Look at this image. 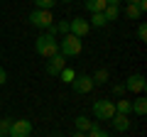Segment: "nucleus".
I'll list each match as a JSON object with an SVG mask.
<instances>
[{"mask_svg":"<svg viewBox=\"0 0 147 137\" xmlns=\"http://www.w3.org/2000/svg\"><path fill=\"white\" fill-rule=\"evenodd\" d=\"M108 122H113V130H118V132H127V130H130V118L120 115V113H115Z\"/></svg>","mask_w":147,"mask_h":137,"instance_id":"9d476101","label":"nucleus"},{"mask_svg":"<svg viewBox=\"0 0 147 137\" xmlns=\"http://www.w3.org/2000/svg\"><path fill=\"white\" fill-rule=\"evenodd\" d=\"M93 115L98 118V120H110V118L115 115V103L108 98H100L93 103Z\"/></svg>","mask_w":147,"mask_h":137,"instance_id":"20e7f679","label":"nucleus"},{"mask_svg":"<svg viewBox=\"0 0 147 137\" xmlns=\"http://www.w3.org/2000/svg\"><path fill=\"white\" fill-rule=\"evenodd\" d=\"M86 137H110V135H108L105 130H100L98 125H93V127H91L88 132H86Z\"/></svg>","mask_w":147,"mask_h":137,"instance_id":"412c9836","label":"nucleus"},{"mask_svg":"<svg viewBox=\"0 0 147 137\" xmlns=\"http://www.w3.org/2000/svg\"><path fill=\"white\" fill-rule=\"evenodd\" d=\"M125 15L130 17V20H142V12H140V7H137V5H127L125 7Z\"/></svg>","mask_w":147,"mask_h":137,"instance_id":"a211bd4d","label":"nucleus"},{"mask_svg":"<svg viewBox=\"0 0 147 137\" xmlns=\"http://www.w3.org/2000/svg\"><path fill=\"white\" fill-rule=\"evenodd\" d=\"M88 25H93V27H105V25H108V20L103 17V12H91Z\"/></svg>","mask_w":147,"mask_h":137,"instance_id":"dca6fc26","label":"nucleus"},{"mask_svg":"<svg viewBox=\"0 0 147 137\" xmlns=\"http://www.w3.org/2000/svg\"><path fill=\"white\" fill-rule=\"evenodd\" d=\"M132 113L142 118V115H145V113H147V100H145V98H137L135 103H132Z\"/></svg>","mask_w":147,"mask_h":137,"instance_id":"2eb2a0df","label":"nucleus"},{"mask_svg":"<svg viewBox=\"0 0 147 137\" xmlns=\"http://www.w3.org/2000/svg\"><path fill=\"white\" fill-rule=\"evenodd\" d=\"M34 52L39 56H44V59H52L54 54H59V39L44 32V34H39L34 39Z\"/></svg>","mask_w":147,"mask_h":137,"instance_id":"f257e3e1","label":"nucleus"},{"mask_svg":"<svg viewBox=\"0 0 147 137\" xmlns=\"http://www.w3.org/2000/svg\"><path fill=\"white\" fill-rule=\"evenodd\" d=\"M137 39H140V42H147V25L145 22L137 25Z\"/></svg>","mask_w":147,"mask_h":137,"instance_id":"b1692460","label":"nucleus"},{"mask_svg":"<svg viewBox=\"0 0 147 137\" xmlns=\"http://www.w3.org/2000/svg\"><path fill=\"white\" fill-rule=\"evenodd\" d=\"M0 56H3V52H0Z\"/></svg>","mask_w":147,"mask_h":137,"instance_id":"2f4dec72","label":"nucleus"},{"mask_svg":"<svg viewBox=\"0 0 147 137\" xmlns=\"http://www.w3.org/2000/svg\"><path fill=\"white\" fill-rule=\"evenodd\" d=\"M61 3H71V0H61Z\"/></svg>","mask_w":147,"mask_h":137,"instance_id":"c756f323","label":"nucleus"},{"mask_svg":"<svg viewBox=\"0 0 147 137\" xmlns=\"http://www.w3.org/2000/svg\"><path fill=\"white\" fill-rule=\"evenodd\" d=\"M10 125H12V120H10V118H3V120H0V137L10 132Z\"/></svg>","mask_w":147,"mask_h":137,"instance_id":"5701e85b","label":"nucleus"},{"mask_svg":"<svg viewBox=\"0 0 147 137\" xmlns=\"http://www.w3.org/2000/svg\"><path fill=\"white\" fill-rule=\"evenodd\" d=\"M137 3H142V0H127V5H137Z\"/></svg>","mask_w":147,"mask_h":137,"instance_id":"c85d7f7f","label":"nucleus"},{"mask_svg":"<svg viewBox=\"0 0 147 137\" xmlns=\"http://www.w3.org/2000/svg\"><path fill=\"white\" fill-rule=\"evenodd\" d=\"M113 93H115L118 98H123V95H125V86H123V83H115V86H113Z\"/></svg>","mask_w":147,"mask_h":137,"instance_id":"393cba45","label":"nucleus"},{"mask_svg":"<svg viewBox=\"0 0 147 137\" xmlns=\"http://www.w3.org/2000/svg\"><path fill=\"white\" fill-rule=\"evenodd\" d=\"M74 91L76 93H88V91H93V81H91L88 74H76V79L71 81Z\"/></svg>","mask_w":147,"mask_h":137,"instance_id":"6e6552de","label":"nucleus"},{"mask_svg":"<svg viewBox=\"0 0 147 137\" xmlns=\"http://www.w3.org/2000/svg\"><path fill=\"white\" fill-rule=\"evenodd\" d=\"M71 137H86V132H79V130H76V132H74Z\"/></svg>","mask_w":147,"mask_h":137,"instance_id":"bb28decb","label":"nucleus"},{"mask_svg":"<svg viewBox=\"0 0 147 137\" xmlns=\"http://www.w3.org/2000/svg\"><path fill=\"white\" fill-rule=\"evenodd\" d=\"M64 68H66V56H61V54H54L47 61V74L49 76H59Z\"/></svg>","mask_w":147,"mask_h":137,"instance_id":"1a4fd4ad","label":"nucleus"},{"mask_svg":"<svg viewBox=\"0 0 147 137\" xmlns=\"http://www.w3.org/2000/svg\"><path fill=\"white\" fill-rule=\"evenodd\" d=\"M115 113H120V115H130V113H132V103L125 100V98L118 100V103H115Z\"/></svg>","mask_w":147,"mask_h":137,"instance_id":"4468645a","label":"nucleus"},{"mask_svg":"<svg viewBox=\"0 0 147 137\" xmlns=\"http://www.w3.org/2000/svg\"><path fill=\"white\" fill-rule=\"evenodd\" d=\"M118 12H120V10H118V5H105L103 17H105L108 22H113V20H118Z\"/></svg>","mask_w":147,"mask_h":137,"instance_id":"f3484780","label":"nucleus"},{"mask_svg":"<svg viewBox=\"0 0 147 137\" xmlns=\"http://www.w3.org/2000/svg\"><path fill=\"white\" fill-rule=\"evenodd\" d=\"M81 49H84L81 39L74 37L71 32H69V34H64V37L59 39V54H61V56H66V59H69V56H79Z\"/></svg>","mask_w":147,"mask_h":137,"instance_id":"f03ea898","label":"nucleus"},{"mask_svg":"<svg viewBox=\"0 0 147 137\" xmlns=\"http://www.w3.org/2000/svg\"><path fill=\"white\" fill-rule=\"evenodd\" d=\"M74 125H76L79 132H88L91 127H93V120H88L86 115H79V118H74Z\"/></svg>","mask_w":147,"mask_h":137,"instance_id":"f8f14e48","label":"nucleus"},{"mask_svg":"<svg viewBox=\"0 0 147 137\" xmlns=\"http://www.w3.org/2000/svg\"><path fill=\"white\" fill-rule=\"evenodd\" d=\"M30 22L34 27H39V30H49V27L54 25V15H52V10H32L30 12Z\"/></svg>","mask_w":147,"mask_h":137,"instance_id":"7ed1b4c3","label":"nucleus"},{"mask_svg":"<svg viewBox=\"0 0 147 137\" xmlns=\"http://www.w3.org/2000/svg\"><path fill=\"white\" fill-rule=\"evenodd\" d=\"M59 76H61V81H64V83H71V81L76 79V71H74V68H64V71H61Z\"/></svg>","mask_w":147,"mask_h":137,"instance_id":"4be33fe9","label":"nucleus"},{"mask_svg":"<svg viewBox=\"0 0 147 137\" xmlns=\"http://www.w3.org/2000/svg\"><path fill=\"white\" fill-rule=\"evenodd\" d=\"M57 5V0H34V7L37 10H52Z\"/></svg>","mask_w":147,"mask_h":137,"instance_id":"6ab92c4d","label":"nucleus"},{"mask_svg":"<svg viewBox=\"0 0 147 137\" xmlns=\"http://www.w3.org/2000/svg\"><path fill=\"white\" fill-rule=\"evenodd\" d=\"M3 137H10V135H3Z\"/></svg>","mask_w":147,"mask_h":137,"instance_id":"7c9ffc66","label":"nucleus"},{"mask_svg":"<svg viewBox=\"0 0 147 137\" xmlns=\"http://www.w3.org/2000/svg\"><path fill=\"white\" fill-rule=\"evenodd\" d=\"M10 137H32V122L27 118H20V120H12L10 125Z\"/></svg>","mask_w":147,"mask_h":137,"instance_id":"39448f33","label":"nucleus"},{"mask_svg":"<svg viewBox=\"0 0 147 137\" xmlns=\"http://www.w3.org/2000/svg\"><path fill=\"white\" fill-rule=\"evenodd\" d=\"M105 3H108V5H118V3H120V0H105Z\"/></svg>","mask_w":147,"mask_h":137,"instance_id":"cd10ccee","label":"nucleus"},{"mask_svg":"<svg viewBox=\"0 0 147 137\" xmlns=\"http://www.w3.org/2000/svg\"><path fill=\"white\" fill-rule=\"evenodd\" d=\"M5 81H7V71L0 66V86H5Z\"/></svg>","mask_w":147,"mask_h":137,"instance_id":"a878e982","label":"nucleus"},{"mask_svg":"<svg viewBox=\"0 0 147 137\" xmlns=\"http://www.w3.org/2000/svg\"><path fill=\"white\" fill-rule=\"evenodd\" d=\"M105 5H108L105 0H84V7H86L88 12H103Z\"/></svg>","mask_w":147,"mask_h":137,"instance_id":"9b49d317","label":"nucleus"},{"mask_svg":"<svg viewBox=\"0 0 147 137\" xmlns=\"http://www.w3.org/2000/svg\"><path fill=\"white\" fill-rule=\"evenodd\" d=\"M110 79V74H108V68H98L93 76H91V81H93V86H100V83H105V81Z\"/></svg>","mask_w":147,"mask_h":137,"instance_id":"ddd939ff","label":"nucleus"},{"mask_svg":"<svg viewBox=\"0 0 147 137\" xmlns=\"http://www.w3.org/2000/svg\"><path fill=\"white\" fill-rule=\"evenodd\" d=\"M54 32H57V34H69V20L54 22Z\"/></svg>","mask_w":147,"mask_h":137,"instance_id":"aec40b11","label":"nucleus"},{"mask_svg":"<svg viewBox=\"0 0 147 137\" xmlns=\"http://www.w3.org/2000/svg\"><path fill=\"white\" fill-rule=\"evenodd\" d=\"M123 86H125V91H130V93H145L147 81H145V76H142V74H132Z\"/></svg>","mask_w":147,"mask_h":137,"instance_id":"0eeeda50","label":"nucleus"},{"mask_svg":"<svg viewBox=\"0 0 147 137\" xmlns=\"http://www.w3.org/2000/svg\"><path fill=\"white\" fill-rule=\"evenodd\" d=\"M69 32H71L74 37L84 39L91 32V25H88V20H84V17H74V20H69Z\"/></svg>","mask_w":147,"mask_h":137,"instance_id":"423d86ee","label":"nucleus"}]
</instances>
